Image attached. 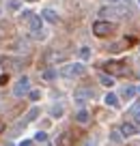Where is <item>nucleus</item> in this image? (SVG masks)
Instances as JSON below:
<instances>
[{
    "instance_id": "f257e3e1",
    "label": "nucleus",
    "mask_w": 140,
    "mask_h": 146,
    "mask_svg": "<svg viewBox=\"0 0 140 146\" xmlns=\"http://www.w3.org/2000/svg\"><path fill=\"white\" fill-rule=\"evenodd\" d=\"M84 73H86L84 62H69V64H63V67H60L58 75H63V78H80Z\"/></svg>"
},
{
    "instance_id": "f03ea898",
    "label": "nucleus",
    "mask_w": 140,
    "mask_h": 146,
    "mask_svg": "<svg viewBox=\"0 0 140 146\" xmlns=\"http://www.w3.org/2000/svg\"><path fill=\"white\" fill-rule=\"evenodd\" d=\"M28 30H30L37 39H43L45 35L41 32L43 30V17H41V15H32V17L28 19Z\"/></svg>"
},
{
    "instance_id": "7ed1b4c3",
    "label": "nucleus",
    "mask_w": 140,
    "mask_h": 146,
    "mask_svg": "<svg viewBox=\"0 0 140 146\" xmlns=\"http://www.w3.org/2000/svg\"><path fill=\"white\" fill-rule=\"evenodd\" d=\"M28 92H30V80H28L26 75H22L13 86V95L15 97H24V95H28Z\"/></svg>"
},
{
    "instance_id": "20e7f679",
    "label": "nucleus",
    "mask_w": 140,
    "mask_h": 146,
    "mask_svg": "<svg viewBox=\"0 0 140 146\" xmlns=\"http://www.w3.org/2000/svg\"><path fill=\"white\" fill-rule=\"evenodd\" d=\"M93 32H95L97 36H106L112 32V24L110 22H95L93 24Z\"/></svg>"
},
{
    "instance_id": "39448f33",
    "label": "nucleus",
    "mask_w": 140,
    "mask_h": 146,
    "mask_svg": "<svg viewBox=\"0 0 140 146\" xmlns=\"http://www.w3.org/2000/svg\"><path fill=\"white\" fill-rule=\"evenodd\" d=\"M108 64V71H112V73H125V67H123V62H119V60H110V62H106Z\"/></svg>"
},
{
    "instance_id": "423d86ee",
    "label": "nucleus",
    "mask_w": 140,
    "mask_h": 146,
    "mask_svg": "<svg viewBox=\"0 0 140 146\" xmlns=\"http://www.w3.org/2000/svg\"><path fill=\"white\" fill-rule=\"evenodd\" d=\"M90 95H93V92H90V90H86V88H78V90L73 92V97H76V101H78V103H84V101H86V97H90Z\"/></svg>"
},
{
    "instance_id": "0eeeda50",
    "label": "nucleus",
    "mask_w": 140,
    "mask_h": 146,
    "mask_svg": "<svg viewBox=\"0 0 140 146\" xmlns=\"http://www.w3.org/2000/svg\"><path fill=\"white\" fill-rule=\"evenodd\" d=\"M41 17H43V19H48L50 24H56V22H58V15H56L52 9H45L43 13H41Z\"/></svg>"
},
{
    "instance_id": "6e6552de",
    "label": "nucleus",
    "mask_w": 140,
    "mask_h": 146,
    "mask_svg": "<svg viewBox=\"0 0 140 146\" xmlns=\"http://www.w3.org/2000/svg\"><path fill=\"white\" fill-rule=\"evenodd\" d=\"M121 133H123L125 137L134 135V133H136V125H134V123H125V125H123V129H121Z\"/></svg>"
},
{
    "instance_id": "1a4fd4ad",
    "label": "nucleus",
    "mask_w": 140,
    "mask_h": 146,
    "mask_svg": "<svg viewBox=\"0 0 140 146\" xmlns=\"http://www.w3.org/2000/svg\"><path fill=\"white\" fill-rule=\"evenodd\" d=\"M76 120L80 125H86V123H88V112H86V110H80V112L76 114Z\"/></svg>"
},
{
    "instance_id": "9d476101",
    "label": "nucleus",
    "mask_w": 140,
    "mask_h": 146,
    "mask_svg": "<svg viewBox=\"0 0 140 146\" xmlns=\"http://www.w3.org/2000/svg\"><path fill=\"white\" fill-rule=\"evenodd\" d=\"M104 101H106V105H112V108H114V105H119V97L112 95V92H108V95L104 97Z\"/></svg>"
},
{
    "instance_id": "9b49d317",
    "label": "nucleus",
    "mask_w": 140,
    "mask_h": 146,
    "mask_svg": "<svg viewBox=\"0 0 140 146\" xmlns=\"http://www.w3.org/2000/svg\"><path fill=\"white\" fill-rule=\"evenodd\" d=\"M50 114L54 116V118H60V116L65 114V108H63V105H52V110H50Z\"/></svg>"
},
{
    "instance_id": "f8f14e48",
    "label": "nucleus",
    "mask_w": 140,
    "mask_h": 146,
    "mask_svg": "<svg viewBox=\"0 0 140 146\" xmlns=\"http://www.w3.org/2000/svg\"><path fill=\"white\" fill-rule=\"evenodd\" d=\"M99 82L104 84V86H112L114 78H112V75H106V73H99Z\"/></svg>"
},
{
    "instance_id": "ddd939ff",
    "label": "nucleus",
    "mask_w": 140,
    "mask_h": 146,
    "mask_svg": "<svg viewBox=\"0 0 140 146\" xmlns=\"http://www.w3.org/2000/svg\"><path fill=\"white\" fill-rule=\"evenodd\" d=\"M136 92H138V88H134V86H125V90H123V97H125V99H134Z\"/></svg>"
},
{
    "instance_id": "4468645a",
    "label": "nucleus",
    "mask_w": 140,
    "mask_h": 146,
    "mask_svg": "<svg viewBox=\"0 0 140 146\" xmlns=\"http://www.w3.org/2000/svg\"><path fill=\"white\" fill-rule=\"evenodd\" d=\"M129 112L134 114V123H140V103H134Z\"/></svg>"
},
{
    "instance_id": "2eb2a0df",
    "label": "nucleus",
    "mask_w": 140,
    "mask_h": 146,
    "mask_svg": "<svg viewBox=\"0 0 140 146\" xmlns=\"http://www.w3.org/2000/svg\"><path fill=\"white\" fill-rule=\"evenodd\" d=\"M56 75H58V71H56V69H48V71L41 73V78H43V80H54Z\"/></svg>"
},
{
    "instance_id": "dca6fc26",
    "label": "nucleus",
    "mask_w": 140,
    "mask_h": 146,
    "mask_svg": "<svg viewBox=\"0 0 140 146\" xmlns=\"http://www.w3.org/2000/svg\"><path fill=\"white\" fill-rule=\"evenodd\" d=\"M58 144H60V146H69V144H71V133L65 131V133H63V137L58 140Z\"/></svg>"
},
{
    "instance_id": "f3484780",
    "label": "nucleus",
    "mask_w": 140,
    "mask_h": 146,
    "mask_svg": "<svg viewBox=\"0 0 140 146\" xmlns=\"http://www.w3.org/2000/svg\"><path fill=\"white\" fill-rule=\"evenodd\" d=\"M37 114H39V108H32L30 112L26 114V123H30V120H35L37 118Z\"/></svg>"
},
{
    "instance_id": "a211bd4d",
    "label": "nucleus",
    "mask_w": 140,
    "mask_h": 146,
    "mask_svg": "<svg viewBox=\"0 0 140 146\" xmlns=\"http://www.w3.org/2000/svg\"><path fill=\"white\" fill-rule=\"evenodd\" d=\"M35 142H48V133H45V131H37Z\"/></svg>"
},
{
    "instance_id": "6ab92c4d",
    "label": "nucleus",
    "mask_w": 140,
    "mask_h": 146,
    "mask_svg": "<svg viewBox=\"0 0 140 146\" xmlns=\"http://www.w3.org/2000/svg\"><path fill=\"white\" fill-rule=\"evenodd\" d=\"M28 97H30V101H39L41 99V90H30Z\"/></svg>"
},
{
    "instance_id": "aec40b11",
    "label": "nucleus",
    "mask_w": 140,
    "mask_h": 146,
    "mask_svg": "<svg viewBox=\"0 0 140 146\" xmlns=\"http://www.w3.org/2000/svg\"><path fill=\"white\" fill-rule=\"evenodd\" d=\"M80 56H82V58H88V56H90V50H88V47H82V50H80Z\"/></svg>"
},
{
    "instance_id": "412c9836",
    "label": "nucleus",
    "mask_w": 140,
    "mask_h": 146,
    "mask_svg": "<svg viewBox=\"0 0 140 146\" xmlns=\"http://www.w3.org/2000/svg\"><path fill=\"white\" fill-rule=\"evenodd\" d=\"M7 7H9L11 11H17V9H19V2H17V0H13V2H9Z\"/></svg>"
},
{
    "instance_id": "4be33fe9",
    "label": "nucleus",
    "mask_w": 140,
    "mask_h": 146,
    "mask_svg": "<svg viewBox=\"0 0 140 146\" xmlns=\"http://www.w3.org/2000/svg\"><path fill=\"white\" fill-rule=\"evenodd\" d=\"M7 82H9V75H0V86H5Z\"/></svg>"
},
{
    "instance_id": "5701e85b",
    "label": "nucleus",
    "mask_w": 140,
    "mask_h": 146,
    "mask_svg": "<svg viewBox=\"0 0 140 146\" xmlns=\"http://www.w3.org/2000/svg\"><path fill=\"white\" fill-rule=\"evenodd\" d=\"M19 146H32V140H22V142H19Z\"/></svg>"
},
{
    "instance_id": "b1692460",
    "label": "nucleus",
    "mask_w": 140,
    "mask_h": 146,
    "mask_svg": "<svg viewBox=\"0 0 140 146\" xmlns=\"http://www.w3.org/2000/svg\"><path fill=\"white\" fill-rule=\"evenodd\" d=\"M110 2H119V0H110Z\"/></svg>"
},
{
    "instance_id": "393cba45",
    "label": "nucleus",
    "mask_w": 140,
    "mask_h": 146,
    "mask_svg": "<svg viewBox=\"0 0 140 146\" xmlns=\"http://www.w3.org/2000/svg\"><path fill=\"white\" fill-rule=\"evenodd\" d=\"M138 92H140V86H138Z\"/></svg>"
},
{
    "instance_id": "a878e982",
    "label": "nucleus",
    "mask_w": 140,
    "mask_h": 146,
    "mask_svg": "<svg viewBox=\"0 0 140 146\" xmlns=\"http://www.w3.org/2000/svg\"><path fill=\"white\" fill-rule=\"evenodd\" d=\"M138 5H140V0H138Z\"/></svg>"
},
{
    "instance_id": "bb28decb",
    "label": "nucleus",
    "mask_w": 140,
    "mask_h": 146,
    "mask_svg": "<svg viewBox=\"0 0 140 146\" xmlns=\"http://www.w3.org/2000/svg\"><path fill=\"white\" fill-rule=\"evenodd\" d=\"M0 13H2V11H0Z\"/></svg>"
}]
</instances>
